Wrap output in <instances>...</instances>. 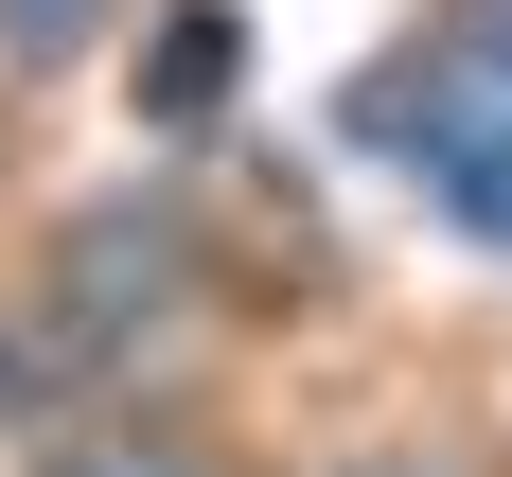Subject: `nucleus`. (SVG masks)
Segmentation results:
<instances>
[{
  "label": "nucleus",
  "mask_w": 512,
  "mask_h": 477,
  "mask_svg": "<svg viewBox=\"0 0 512 477\" xmlns=\"http://www.w3.org/2000/svg\"><path fill=\"white\" fill-rule=\"evenodd\" d=\"M354 124L407 159L424 212H460V230L512 248V18H442L424 53H389L354 89Z\"/></svg>",
  "instance_id": "f257e3e1"
},
{
  "label": "nucleus",
  "mask_w": 512,
  "mask_h": 477,
  "mask_svg": "<svg viewBox=\"0 0 512 477\" xmlns=\"http://www.w3.org/2000/svg\"><path fill=\"white\" fill-rule=\"evenodd\" d=\"M195 301V212L177 195H106V212H71L53 230V371L71 354H124V336H159V318Z\"/></svg>",
  "instance_id": "f03ea898"
},
{
  "label": "nucleus",
  "mask_w": 512,
  "mask_h": 477,
  "mask_svg": "<svg viewBox=\"0 0 512 477\" xmlns=\"http://www.w3.org/2000/svg\"><path fill=\"white\" fill-rule=\"evenodd\" d=\"M18 477H230V460H212L195 424H71V442H36Z\"/></svg>",
  "instance_id": "7ed1b4c3"
},
{
  "label": "nucleus",
  "mask_w": 512,
  "mask_h": 477,
  "mask_svg": "<svg viewBox=\"0 0 512 477\" xmlns=\"http://www.w3.org/2000/svg\"><path fill=\"white\" fill-rule=\"evenodd\" d=\"M106 18H124V0H0V71L53 89V71H89V53H106Z\"/></svg>",
  "instance_id": "20e7f679"
},
{
  "label": "nucleus",
  "mask_w": 512,
  "mask_h": 477,
  "mask_svg": "<svg viewBox=\"0 0 512 477\" xmlns=\"http://www.w3.org/2000/svg\"><path fill=\"white\" fill-rule=\"evenodd\" d=\"M230 53H248V36H230V0H177V36H159V106L195 124V106L230 89Z\"/></svg>",
  "instance_id": "39448f33"
},
{
  "label": "nucleus",
  "mask_w": 512,
  "mask_h": 477,
  "mask_svg": "<svg viewBox=\"0 0 512 477\" xmlns=\"http://www.w3.org/2000/svg\"><path fill=\"white\" fill-rule=\"evenodd\" d=\"M36 389H53V336H36V318H0V407H36Z\"/></svg>",
  "instance_id": "423d86ee"
}]
</instances>
